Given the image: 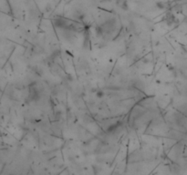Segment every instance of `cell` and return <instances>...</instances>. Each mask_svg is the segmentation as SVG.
I'll use <instances>...</instances> for the list:
<instances>
[{
    "instance_id": "6da1fadb",
    "label": "cell",
    "mask_w": 187,
    "mask_h": 175,
    "mask_svg": "<svg viewBox=\"0 0 187 175\" xmlns=\"http://www.w3.org/2000/svg\"><path fill=\"white\" fill-rule=\"evenodd\" d=\"M116 4L119 8H121L123 10L129 9V5H128L127 0H116Z\"/></svg>"
}]
</instances>
